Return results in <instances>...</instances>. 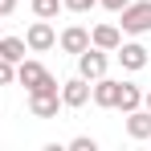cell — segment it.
I'll use <instances>...</instances> for the list:
<instances>
[{"instance_id":"1","label":"cell","mask_w":151,"mask_h":151,"mask_svg":"<svg viewBox=\"0 0 151 151\" xmlns=\"http://www.w3.org/2000/svg\"><path fill=\"white\" fill-rule=\"evenodd\" d=\"M57 106H61V86H57L53 74H45L37 86H29V110H33L37 119H53Z\"/></svg>"},{"instance_id":"2","label":"cell","mask_w":151,"mask_h":151,"mask_svg":"<svg viewBox=\"0 0 151 151\" xmlns=\"http://www.w3.org/2000/svg\"><path fill=\"white\" fill-rule=\"evenodd\" d=\"M123 33H151V0H131L123 8Z\"/></svg>"},{"instance_id":"3","label":"cell","mask_w":151,"mask_h":151,"mask_svg":"<svg viewBox=\"0 0 151 151\" xmlns=\"http://www.w3.org/2000/svg\"><path fill=\"white\" fill-rule=\"evenodd\" d=\"M78 74L86 78V82L102 78V74H106V49H98V45H86V49L78 53Z\"/></svg>"},{"instance_id":"4","label":"cell","mask_w":151,"mask_h":151,"mask_svg":"<svg viewBox=\"0 0 151 151\" xmlns=\"http://www.w3.org/2000/svg\"><path fill=\"white\" fill-rule=\"evenodd\" d=\"M25 45H29L33 53H45V49H53V45H57V33H53V25L37 17V21L29 25V33H25Z\"/></svg>"},{"instance_id":"5","label":"cell","mask_w":151,"mask_h":151,"mask_svg":"<svg viewBox=\"0 0 151 151\" xmlns=\"http://www.w3.org/2000/svg\"><path fill=\"white\" fill-rule=\"evenodd\" d=\"M90 102V82L78 74V78H70V82H61V106H86Z\"/></svg>"},{"instance_id":"6","label":"cell","mask_w":151,"mask_h":151,"mask_svg":"<svg viewBox=\"0 0 151 151\" xmlns=\"http://www.w3.org/2000/svg\"><path fill=\"white\" fill-rule=\"evenodd\" d=\"M119 86H123V82H114V78H94V90H90V98L98 102V106H106V110H114V106H119Z\"/></svg>"},{"instance_id":"7","label":"cell","mask_w":151,"mask_h":151,"mask_svg":"<svg viewBox=\"0 0 151 151\" xmlns=\"http://www.w3.org/2000/svg\"><path fill=\"white\" fill-rule=\"evenodd\" d=\"M90 45H98V49L114 53L119 45H123V29H119V25H94V33H90Z\"/></svg>"},{"instance_id":"8","label":"cell","mask_w":151,"mask_h":151,"mask_svg":"<svg viewBox=\"0 0 151 151\" xmlns=\"http://www.w3.org/2000/svg\"><path fill=\"white\" fill-rule=\"evenodd\" d=\"M57 41H61V49H65V53H74V57H78V53L90 45V29H86V25H70V29H61Z\"/></svg>"},{"instance_id":"9","label":"cell","mask_w":151,"mask_h":151,"mask_svg":"<svg viewBox=\"0 0 151 151\" xmlns=\"http://www.w3.org/2000/svg\"><path fill=\"white\" fill-rule=\"evenodd\" d=\"M119 61H123V70H143V65H147L151 57H147V49H143V45H139V41H123V45H119Z\"/></svg>"},{"instance_id":"10","label":"cell","mask_w":151,"mask_h":151,"mask_svg":"<svg viewBox=\"0 0 151 151\" xmlns=\"http://www.w3.org/2000/svg\"><path fill=\"white\" fill-rule=\"evenodd\" d=\"M49 74V70H45V65H41V61H33V57H25V61H17V82H21V86H37V82H41V78Z\"/></svg>"},{"instance_id":"11","label":"cell","mask_w":151,"mask_h":151,"mask_svg":"<svg viewBox=\"0 0 151 151\" xmlns=\"http://www.w3.org/2000/svg\"><path fill=\"white\" fill-rule=\"evenodd\" d=\"M127 135L131 139H151V110H131L127 114Z\"/></svg>"},{"instance_id":"12","label":"cell","mask_w":151,"mask_h":151,"mask_svg":"<svg viewBox=\"0 0 151 151\" xmlns=\"http://www.w3.org/2000/svg\"><path fill=\"white\" fill-rule=\"evenodd\" d=\"M139 106H143V90H139L135 82H123V86H119V106H114V110L131 114V110H139Z\"/></svg>"},{"instance_id":"13","label":"cell","mask_w":151,"mask_h":151,"mask_svg":"<svg viewBox=\"0 0 151 151\" xmlns=\"http://www.w3.org/2000/svg\"><path fill=\"white\" fill-rule=\"evenodd\" d=\"M25 41H21V37H0V57H4V61H12V65H17V61H25Z\"/></svg>"},{"instance_id":"14","label":"cell","mask_w":151,"mask_h":151,"mask_svg":"<svg viewBox=\"0 0 151 151\" xmlns=\"http://www.w3.org/2000/svg\"><path fill=\"white\" fill-rule=\"evenodd\" d=\"M61 8H65L61 0H33V17H41V21H53Z\"/></svg>"},{"instance_id":"15","label":"cell","mask_w":151,"mask_h":151,"mask_svg":"<svg viewBox=\"0 0 151 151\" xmlns=\"http://www.w3.org/2000/svg\"><path fill=\"white\" fill-rule=\"evenodd\" d=\"M8 82H17V65L0 57V86H8Z\"/></svg>"},{"instance_id":"16","label":"cell","mask_w":151,"mask_h":151,"mask_svg":"<svg viewBox=\"0 0 151 151\" xmlns=\"http://www.w3.org/2000/svg\"><path fill=\"white\" fill-rule=\"evenodd\" d=\"M70 147L74 151H98V143H94L90 135H78V139H70Z\"/></svg>"},{"instance_id":"17","label":"cell","mask_w":151,"mask_h":151,"mask_svg":"<svg viewBox=\"0 0 151 151\" xmlns=\"http://www.w3.org/2000/svg\"><path fill=\"white\" fill-rule=\"evenodd\" d=\"M61 4H65L70 12H90V8H94L98 0H61Z\"/></svg>"},{"instance_id":"18","label":"cell","mask_w":151,"mask_h":151,"mask_svg":"<svg viewBox=\"0 0 151 151\" xmlns=\"http://www.w3.org/2000/svg\"><path fill=\"white\" fill-rule=\"evenodd\" d=\"M98 4H102V8H110V12H123L131 0H98Z\"/></svg>"},{"instance_id":"19","label":"cell","mask_w":151,"mask_h":151,"mask_svg":"<svg viewBox=\"0 0 151 151\" xmlns=\"http://www.w3.org/2000/svg\"><path fill=\"white\" fill-rule=\"evenodd\" d=\"M12 8H17V0H0V17H8Z\"/></svg>"},{"instance_id":"20","label":"cell","mask_w":151,"mask_h":151,"mask_svg":"<svg viewBox=\"0 0 151 151\" xmlns=\"http://www.w3.org/2000/svg\"><path fill=\"white\" fill-rule=\"evenodd\" d=\"M143 106H147V110H151V90H147V94H143Z\"/></svg>"},{"instance_id":"21","label":"cell","mask_w":151,"mask_h":151,"mask_svg":"<svg viewBox=\"0 0 151 151\" xmlns=\"http://www.w3.org/2000/svg\"><path fill=\"white\" fill-rule=\"evenodd\" d=\"M0 37H4V29H0Z\"/></svg>"}]
</instances>
